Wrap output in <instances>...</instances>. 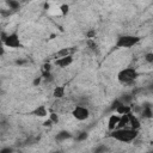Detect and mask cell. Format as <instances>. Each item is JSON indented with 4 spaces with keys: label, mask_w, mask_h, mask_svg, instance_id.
Returning a JSON list of instances; mask_svg holds the SVG:
<instances>
[{
    "label": "cell",
    "mask_w": 153,
    "mask_h": 153,
    "mask_svg": "<svg viewBox=\"0 0 153 153\" xmlns=\"http://www.w3.org/2000/svg\"><path fill=\"white\" fill-rule=\"evenodd\" d=\"M139 130H134L130 128H121V129H115L110 133V137L121 141V142H131L137 137Z\"/></svg>",
    "instance_id": "6da1fadb"
},
{
    "label": "cell",
    "mask_w": 153,
    "mask_h": 153,
    "mask_svg": "<svg viewBox=\"0 0 153 153\" xmlns=\"http://www.w3.org/2000/svg\"><path fill=\"white\" fill-rule=\"evenodd\" d=\"M140 41H141L140 36H136V35H122V36L117 37L115 47L120 48V49L121 48H131V47L139 44Z\"/></svg>",
    "instance_id": "7a4b0ae2"
},
{
    "label": "cell",
    "mask_w": 153,
    "mask_h": 153,
    "mask_svg": "<svg viewBox=\"0 0 153 153\" xmlns=\"http://www.w3.org/2000/svg\"><path fill=\"white\" fill-rule=\"evenodd\" d=\"M139 76V72L135 68H124L117 74V79L123 85H130L133 84Z\"/></svg>",
    "instance_id": "3957f363"
},
{
    "label": "cell",
    "mask_w": 153,
    "mask_h": 153,
    "mask_svg": "<svg viewBox=\"0 0 153 153\" xmlns=\"http://www.w3.org/2000/svg\"><path fill=\"white\" fill-rule=\"evenodd\" d=\"M4 45L7 48H12V49H18V48L23 47L20 38H19V35L17 32H12V33L7 35L5 41H4Z\"/></svg>",
    "instance_id": "277c9868"
},
{
    "label": "cell",
    "mask_w": 153,
    "mask_h": 153,
    "mask_svg": "<svg viewBox=\"0 0 153 153\" xmlns=\"http://www.w3.org/2000/svg\"><path fill=\"white\" fill-rule=\"evenodd\" d=\"M72 115L75 120L78 121H85L90 117V110L86 108V106H82V105H76L73 111H72Z\"/></svg>",
    "instance_id": "5b68a950"
},
{
    "label": "cell",
    "mask_w": 153,
    "mask_h": 153,
    "mask_svg": "<svg viewBox=\"0 0 153 153\" xmlns=\"http://www.w3.org/2000/svg\"><path fill=\"white\" fill-rule=\"evenodd\" d=\"M73 63V55L66 56V57H60L55 60V66L60 67V68H66L68 66H71Z\"/></svg>",
    "instance_id": "8992f818"
},
{
    "label": "cell",
    "mask_w": 153,
    "mask_h": 153,
    "mask_svg": "<svg viewBox=\"0 0 153 153\" xmlns=\"http://www.w3.org/2000/svg\"><path fill=\"white\" fill-rule=\"evenodd\" d=\"M141 116L143 118H147V120H151L153 117V111H152V105L151 103H145L141 105V111H140Z\"/></svg>",
    "instance_id": "52a82bcc"
},
{
    "label": "cell",
    "mask_w": 153,
    "mask_h": 153,
    "mask_svg": "<svg viewBox=\"0 0 153 153\" xmlns=\"http://www.w3.org/2000/svg\"><path fill=\"white\" fill-rule=\"evenodd\" d=\"M74 51H75V48H73V47H71V48H62V49H60L57 53H55L53 56H54V59L56 60V59H60V57H66V56L73 55Z\"/></svg>",
    "instance_id": "ba28073f"
},
{
    "label": "cell",
    "mask_w": 153,
    "mask_h": 153,
    "mask_svg": "<svg viewBox=\"0 0 153 153\" xmlns=\"http://www.w3.org/2000/svg\"><path fill=\"white\" fill-rule=\"evenodd\" d=\"M128 118H129V126H130V129H134V130H139L140 127H141V123H140V120L136 117V115H134L133 112L128 114Z\"/></svg>",
    "instance_id": "9c48e42d"
},
{
    "label": "cell",
    "mask_w": 153,
    "mask_h": 153,
    "mask_svg": "<svg viewBox=\"0 0 153 153\" xmlns=\"http://www.w3.org/2000/svg\"><path fill=\"white\" fill-rule=\"evenodd\" d=\"M30 115H33V116H37V117H45L48 115V110L44 105H38L37 108H35Z\"/></svg>",
    "instance_id": "30bf717a"
},
{
    "label": "cell",
    "mask_w": 153,
    "mask_h": 153,
    "mask_svg": "<svg viewBox=\"0 0 153 153\" xmlns=\"http://www.w3.org/2000/svg\"><path fill=\"white\" fill-rule=\"evenodd\" d=\"M118 120H120V116L116 115V114H114V115H111V116L109 117V120H108V129H109L110 131H112V130L116 129L117 123H118Z\"/></svg>",
    "instance_id": "8fae6325"
},
{
    "label": "cell",
    "mask_w": 153,
    "mask_h": 153,
    "mask_svg": "<svg viewBox=\"0 0 153 153\" xmlns=\"http://www.w3.org/2000/svg\"><path fill=\"white\" fill-rule=\"evenodd\" d=\"M115 112L118 115V116H122V115H128L131 112V106L130 105H126V104H121L116 110Z\"/></svg>",
    "instance_id": "7c38bea8"
},
{
    "label": "cell",
    "mask_w": 153,
    "mask_h": 153,
    "mask_svg": "<svg viewBox=\"0 0 153 153\" xmlns=\"http://www.w3.org/2000/svg\"><path fill=\"white\" fill-rule=\"evenodd\" d=\"M68 139H72V134L68 130H61L55 136V140L57 142H61V141H65V140H68Z\"/></svg>",
    "instance_id": "4fadbf2b"
},
{
    "label": "cell",
    "mask_w": 153,
    "mask_h": 153,
    "mask_svg": "<svg viewBox=\"0 0 153 153\" xmlns=\"http://www.w3.org/2000/svg\"><path fill=\"white\" fill-rule=\"evenodd\" d=\"M65 92H66V88H65L63 85H61V86H56V87L54 88V91H53V97H54V98H57V99L63 98Z\"/></svg>",
    "instance_id": "5bb4252c"
},
{
    "label": "cell",
    "mask_w": 153,
    "mask_h": 153,
    "mask_svg": "<svg viewBox=\"0 0 153 153\" xmlns=\"http://www.w3.org/2000/svg\"><path fill=\"white\" fill-rule=\"evenodd\" d=\"M129 123V118H128V115H122L120 116V120H118V123H117V127L116 129H121V128H126Z\"/></svg>",
    "instance_id": "9a60e30c"
},
{
    "label": "cell",
    "mask_w": 153,
    "mask_h": 153,
    "mask_svg": "<svg viewBox=\"0 0 153 153\" xmlns=\"http://www.w3.org/2000/svg\"><path fill=\"white\" fill-rule=\"evenodd\" d=\"M118 100H120L122 104L129 105V104L131 103V100H133V94H130V93H124V94H122V96L118 98Z\"/></svg>",
    "instance_id": "2e32d148"
},
{
    "label": "cell",
    "mask_w": 153,
    "mask_h": 153,
    "mask_svg": "<svg viewBox=\"0 0 153 153\" xmlns=\"http://www.w3.org/2000/svg\"><path fill=\"white\" fill-rule=\"evenodd\" d=\"M86 44H87V47L92 50V51H94V53H99V49H98V44L96 43V41L94 39H87L86 41Z\"/></svg>",
    "instance_id": "e0dca14e"
},
{
    "label": "cell",
    "mask_w": 153,
    "mask_h": 153,
    "mask_svg": "<svg viewBox=\"0 0 153 153\" xmlns=\"http://www.w3.org/2000/svg\"><path fill=\"white\" fill-rule=\"evenodd\" d=\"M6 5L10 7V10H12V11H17V10H19V7H20V4L18 2V1H16V0H7L6 1Z\"/></svg>",
    "instance_id": "ac0fdd59"
},
{
    "label": "cell",
    "mask_w": 153,
    "mask_h": 153,
    "mask_svg": "<svg viewBox=\"0 0 153 153\" xmlns=\"http://www.w3.org/2000/svg\"><path fill=\"white\" fill-rule=\"evenodd\" d=\"M42 79H44L45 81H53L54 78L51 75V72H45V71H42Z\"/></svg>",
    "instance_id": "d6986e66"
},
{
    "label": "cell",
    "mask_w": 153,
    "mask_h": 153,
    "mask_svg": "<svg viewBox=\"0 0 153 153\" xmlns=\"http://www.w3.org/2000/svg\"><path fill=\"white\" fill-rule=\"evenodd\" d=\"M106 152H108V147L105 145H99L93 151V153H106Z\"/></svg>",
    "instance_id": "ffe728a7"
},
{
    "label": "cell",
    "mask_w": 153,
    "mask_h": 153,
    "mask_svg": "<svg viewBox=\"0 0 153 153\" xmlns=\"http://www.w3.org/2000/svg\"><path fill=\"white\" fill-rule=\"evenodd\" d=\"M121 104H122V103L118 100V98H116V99H115V100L111 103V105H110L109 110H110V111H115V110H116V109H117V108H118Z\"/></svg>",
    "instance_id": "44dd1931"
},
{
    "label": "cell",
    "mask_w": 153,
    "mask_h": 153,
    "mask_svg": "<svg viewBox=\"0 0 153 153\" xmlns=\"http://www.w3.org/2000/svg\"><path fill=\"white\" fill-rule=\"evenodd\" d=\"M87 137H88V133H87V131H81V133L76 136V141H79V142H80V141H85Z\"/></svg>",
    "instance_id": "7402d4cb"
},
{
    "label": "cell",
    "mask_w": 153,
    "mask_h": 153,
    "mask_svg": "<svg viewBox=\"0 0 153 153\" xmlns=\"http://www.w3.org/2000/svg\"><path fill=\"white\" fill-rule=\"evenodd\" d=\"M49 120L53 122V124H57L59 123V115L55 114V112H51L49 115Z\"/></svg>",
    "instance_id": "603a6c76"
},
{
    "label": "cell",
    "mask_w": 153,
    "mask_h": 153,
    "mask_svg": "<svg viewBox=\"0 0 153 153\" xmlns=\"http://www.w3.org/2000/svg\"><path fill=\"white\" fill-rule=\"evenodd\" d=\"M60 11H61L62 16H66V14L69 12V6H68L67 4H62V5L60 6Z\"/></svg>",
    "instance_id": "cb8c5ba5"
},
{
    "label": "cell",
    "mask_w": 153,
    "mask_h": 153,
    "mask_svg": "<svg viewBox=\"0 0 153 153\" xmlns=\"http://www.w3.org/2000/svg\"><path fill=\"white\" fill-rule=\"evenodd\" d=\"M145 60L148 62V63H153V53H147L145 55Z\"/></svg>",
    "instance_id": "d4e9b609"
},
{
    "label": "cell",
    "mask_w": 153,
    "mask_h": 153,
    "mask_svg": "<svg viewBox=\"0 0 153 153\" xmlns=\"http://www.w3.org/2000/svg\"><path fill=\"white\" fill-rule=\"evenodd\" d=\"M94 36H96V31H94V30H90V31L86 33V37H87L88 39H93Z\"/></svg>",
    "instance_id": "484cf974"
},
{
    "label": "cell",
    "mask_w": 153,
    "mask_h": 153,
    "mask_svg": "<svg viewBox=\"0 0 153 153\" xmlns=\"http://www.w3.org/2000/svg\"><path fill=\"white\" fill-rule=\"evenodd\" d=\"M0 153H13V148L12 147H4L0 149Z\"/></svg>",
    "instance_id": "4316f807"
},
{
    "label": "cell",
    "mask_w": 153,
    "mask_h": 153,
    "mask_svg": "<svg viewBox=\"0 0 153 153\" xmlns=\"http://www.w3.org/2000/svg\"><path fill=\"white\" fill-rule=\"evenodd\" d=\"M41 81H42V76H36V78L33 79V81H32V85H33V86H38V85L41 84Z\"/></svg>",
    "instance_id": "83f0119b"
},
{
    "label": "cell",
    "mask_w": 153,
    "mask_h": 153,
    "mask_svg": "<svg viewBox=\"0 0 153 153\" xmlns=\"http://www.w3.org/2000/svg\"><path fill=\"white\" fill-rule=\"evenodd\" d=\"M42 71H45V72H50L51 71V67H50V63H44L43 65V68H42Z\"/></svg>",
    "instance_id": "f1b7e54d"
},
{
    "label": "cell",
    "mask_w": 153,
    "mask_h": 153,
    "mask_svg": "<svg viewBox=\"0 0 153 153\" xmlns=\"http://www.w3.org/2000/svg\"><path fill=\"white\" fill-rule=\"evenodd\" d=\"M5 54V45H4V42L0 39V56H2Z\"/></svg>",
    "instance_id": "f546056e"
},
{
    "label": "cell",
    "mask_w": 153,
    "mask_h": 153,
    "mask_svg": "<svg viewBox=\"0 0 153 153\" xmlns=\"http://www.w3.org/2000/svg\"><path fill=\"white\" fill-rule=\"evenodd\" d=\"M43 126H44V127H49V128H50V127H53V122L48 118L47 121H44V122H43Z\"/></svg>",
    "instance_id": "4dcf8cb0"
},
{
    "label": "cell",
    "mask_w": 153,
    "mask_h": 153,
    "mask_svg": "<svg viewBox=\"0 0 153 153\" xmlns=\"http://www.w3.org/2000/svg\"><path fill=\"white\" fill-rule=\"evenodd\" d=\"M27 61L26 60H17L16 61V65H18V66H23V65H25Z\"/></svg>",
    "instance_id": "1f68e13d"
},
{
    "label": "cell",
    "mask_w": 153,
    "mask_h": 153,
    "mask_svg": "<svg viewBox=\"0 0 153 153\" xmlns=\"http://www.w3.org/2000/svg\"><path fill=\"white\" fill-rule=\"evenodd\" d=\"M53 153H61L60 151H56V152H53Z\"/></svg>",
    "instance_id": "d6a6232c"
},
{
    "label": "cell",
    "mask_w": 153,
    "mask_h": 153,
    "mask_svg": "<svg viewBox=\"0 0 153 153\" xmlns=\"http://www.w3.org/2000/svg\"><path fill=\"white\" fill-rule=\"evenodd\" d=\"M1 32H2V30H1V29H0V35H1Z\"/></svg>",
    "instance_id": "836d02e7"
},
{
    "label": "cell",
    "mask_w": 153,
    "mask_h": 153,
    "mask_svg": "<svg viewBox=\"0 0 153 153\" xmlns=\"http://www.w3.org/2000/svg\"><path fill=\"white\" fill-rule=\"evenodd\" d=\"M118 153H122V152H118Z\"/></svg>",
    "instance_id": "e575fe53"
},
{
    "label": "cell",
    "mask_w": 153,
    "mask_h": 153,
    "mask_svg": "<svg viewBox=\"0 0 153 153\" xmlns=\"http://www.w3.org/2000/svg\"><path fill=\"white\" fill-rule=\"evenodd\" d=\"M0 92H1V91H0Z\"/></svg>",
    "instance_id": "d590c367"
}]
</instances>
